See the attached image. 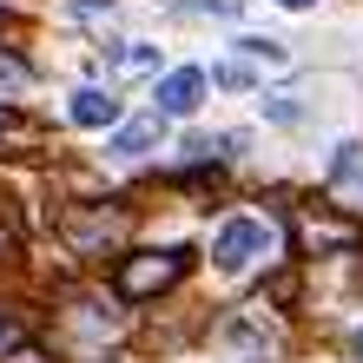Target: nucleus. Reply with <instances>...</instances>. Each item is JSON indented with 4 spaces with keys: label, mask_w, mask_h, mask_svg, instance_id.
<instances>
[{
    "label": "nucleus",
    "mask_w": 363,
    "mask_h": 363,
    "mask_svg": "<svg viewBox=\"0 0 363 363\" xmlns=\"http://www.w3.org/2000/svg\"><path fill=\"white\" fill-rule=\"evenodd\" d=\"M291 297H297V277H291V271L271 277V304H291Z\"/></svg>",
    "instance_id": "f8f14e48"
},
{
    "label": "nucleus",
    "mask_w": 363,
    "mask_h": 363,
    "mask_svg": "<svg viewBox=\"0 0 363 363\" xmlns=\"http://www.w3.org/2000/svg\"><path fill=\"white\" fill-rule=\"evenodd\" d=\"M0 133H27V119H20L13 106H0Z\"/></svg>",
    "instance_id": "ddd939ff"
},
{
    "label": "nucleus",
    "mask_w": 363,
    "mask_h": 363,
    "mask_svg": "<svg viewBox=\"0 0 363 363\" xmlns=\"http://www.w3.org/2000/svg\"><path fill=\"white\" fill-rule=\"evenodd\" d=\"M185 271H191V251H185V245H165V251H133V258H119L113 291L125 297V304H145V297H165Z\"/></svg>",
    "instance_id": "f257e3e1"
},
{
    "label": "nucleus",
    "mask_w": 363,
    "mask_h": 363,
    "mask_svg": "<svg viewBox=\"0 0 363 363\" xmlns=\"http://www.w3.org/2000/svg\"><path fill=\"white\" fill-rule=\"evenodd\" d=\"M60 238H67L79 258H106V251L125 238V211L119 205H73V211H60Z\"/></svg>",
    "instance_id": "f03ea898"
},
{
    "label": "nucleus",
    "mask_w": 363,
    "mask_h": 363,
    "mask_svg": "<svg viewBox=\"0 0 363 363\" xmlns=\"http://www.w3.org/2000/svg\"><path fill=\"white\" fill-rule=\"evenodd\" d=\"M152 67H159V47H125V53L113 60L119 79H139V73H152Z\"/></svg>",
    "instance_id": "6e6552de"
},
{
    "label": "nucleus",
    "mask_w": 363,
    "mask_h": 363,
    "mask_svg": "<svg viewBox=\"0 0 363 363\" xmlns=\"http://www.w3.org/2000/svg\"><path fill=\"white\" fill-rule=\"evenodd\" d=\"M277 7H291V13H304V7H317V0H277Z\"/></svg>",
    "instance_id": "dca6fc26"
},
{
    "label": "nucleus",
    "mask_w": 363,
    "mask_h": 363,
    "mask_svg": "<svg viewBox=\"0 0 363 363\" xmlns=\"http://www.w3.org/2000/svg\"><path fill=\"white\" fill-rule=\"evenodd\" d=\"M0 363H47V350H40V344H13Z\"/></svg>",
    "instance_id": "9b49d317"
},
{
    "label": "nucleus",
    "mask_w": 363,
    "mask_h": 363,
    "mask_svg": "<svg viewBox=\"0 0 363 363\" xmlns=\"http://www.w3.org/2000/svg\"><path fill=\"white\" fill-rule=\"evenodd\" d=\"M79 13H113V0H73Z\"/></svg>",
    "instance_id": "4468645a"
},
{
    "label": "nucleus",
    "mask_w": 363,
    "mask_h": 363,
    "mask_svg": "<svg viewBox=\"0 0 363 363\" xmlns=\"http://www.w3.org/2000/svg\"><path fill=\"white\" fill-rule=\"evenodd\" d=\"M350 245H363V225L337 218V211H317V205L297 211V251H304V258H324V251H350Z\"/></svg>",
    "instance_id": "7ed1b4c3"
},
{
    "label": "nucleus",
    "mask_w": 363,
    "mask_h": 363,
    "mask_svg": "<svg viewBox=\"0 0 363 363\" xmlns=\"http://www.w3.org/2000/svg\"><path fill=\"white\" fill-rule=\"evenodd\" d=\"M211 79H218V86H231V93H245V86H251V79H258V67H251V60H245V53H231V60H225V67H218V73H211Z\"/></svg>",
    "instance_id": "1a4fd4ad"
},
{
    "label": "nucleus",
    "mask_w": 363,
    "mask_h": 363,
    "mask_svg": "<svg viewBox=\"0 0 363 363\" xmlns=\"http://www.w3.org/2000/svg\"><path fill=\"white\" fill-rule=\"evenodd\" d=\"M7 350H13V324L0 317V357H7Z\"/></svg>",
    "instance_id": "2eb2a0df"
},
{
    "label": "nucleus",
    "mask_w": 363,
    "mask_h": 363,
    "mask_svg": "<svg viewBox=\"0 0 363 363\" xmlns=\"http://www.w3.org/2000/svg\"><path fill=\"white\" fill-rule=\"evenodd\" d=\"M152 145H159V113H145V119H133V125L113 133V152L119 159H139V152H152Z\"/></svg>",
    "instance_id": "0eeeda50"
},
{
    "label": "nucleus",
    "mask_w": 363,
    "mask_h": 363,
    "mask_svg": "<svg viewBox=\"0 0 363 363\" xmlns=\"http://www.w3.org/2000/svg\"><path fill=\"white\" fill-rule=\"evenodd\" d=\"M199 106H205V73L199 67H172L159 79V113L165 119H191Z\"/></svg>",
    "instance_id": "39448f33"
},
{
    "label": "nucleus",
    "mask_w": 363,
    "mask_h": 363,
    "mask_svg": "<svg viewBox=\"0 0 363 363\" xmlns=\"http://www.w3.org/2000/svg\"><path fill=\"white\" fill-rule=\"evenodd\" d=\"M264 251H271V231H264L258 218H225L218 245H211V258H218V271H251Z\"/></svg>",
    "instance_id": "20e7f679"
},
{
    "label": "nucleus",
    "mask_w": 363,
    "mask_h": 363,
    "mask_svg": "<svg viewBox=\"0 0 363 363\" xmlns=\"http://www.w3.org/2000/svg\"><path fill=\"white\" fill-rule=\"evenodd\" d=\"M172 7H185V13H238L245 0H172Z\"/></svg>",
    "instance_id": "9d476101"
},
{
    "label": "nucleus",
    "mask_w": 363,
    "mask_h": 363,
    "mask_svg": "<svg viewBox=\"0 0 363 363\" xmlns=\"http://www.w3.org/2000/svg\"><path fill=\"white\" fill-rule=\"evenodd\" d=\"M350 357H357V363H363V330H357V337H350Z\"/></svg>",
    "instance_id": "f3484780"
},
{
    "label": "nucleus",
    "mask_w": 363,
    "mask_h": 363,
    "mask_svg": "<svg viewBox=\"0 0 363 363\" xmlns=\"http://www.w3.org/2000/svg\"><path fill=\"white\" fill-rule=\"evenodd\" d=\"M67 113H73V125H113V119H119V99L99 93V86H79Z\"/></svg>",
    "instance_id": "423d86ee"
}]
</instances>
